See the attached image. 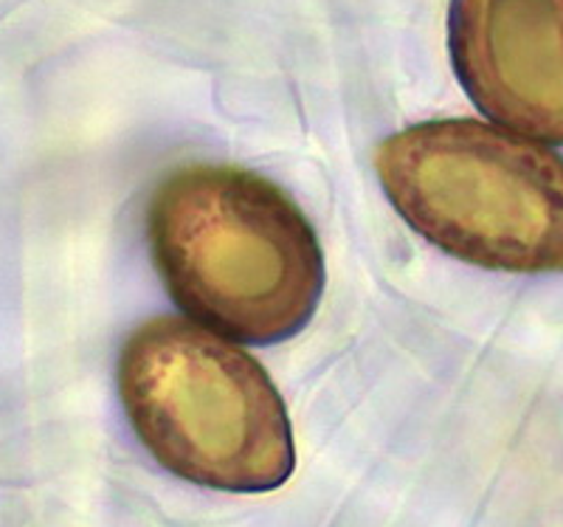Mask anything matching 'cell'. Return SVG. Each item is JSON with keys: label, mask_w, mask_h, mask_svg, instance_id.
Segmentation results:
<instances>
[{"label": "cell", "mask_w": 563, "mask_h": 527, "mask_svg": "<svg viewBox=\"0 0 563 527\" xmlns=\"http://www.w3.org/2000/svg\"><path fill=\"white\" fill-rule=\"evenodd\" d=\"M147 234L175 305L245 344L294 339L324 294L313 226L251 169L195 164L169 173L150 200Z\"/></svg>", "instance_id": "obj_1"}, {"label": "cell", "mask_w": 563, "mask_h": 527, "mask_svg": "<svg viewBox=\"0 0 563 527\" xmlns=\"http://www.w3.org/2000/svg\"><path fill=\"white\" fill-rule=\"evenodd\" d=\"M119 395L141 443L186 483L265 494L294 474L279 389L260 361L203 325H141L119 359Z\"/></svg>", "instance_id": "obj_2"}, {"label": "cell", "mask_w": 563, "mask_h": 527, "mask_svg": "<svg viewBox=\"0 0 563 527\" xmlns=\"http://www.w3.org/2000/svg\"><path fill=\"white\" fill-rule=\"evenodd\" d=\"M400 218L462 263L516 274L563 271V158L474 119L391 135L375 155Z\"/></svg>", "instance_id": "obj_3"}, {"label": "cell", "mask_w": 563, "mask_h": 527, "mask_svg": "<svg viewBox=\"0 0 563 527\" xmlns=\"http://www.w3.org/2000/svg\"><path fill=\"white\" fill-rule=\"evenodd\" d=\"M449 48L487 119L563 144V0H451Z\"/></svg>", "instance_id": "obj_4"}]
</instances>
